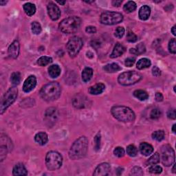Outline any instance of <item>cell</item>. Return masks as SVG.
Here are the masks:
<instances>
[{
	"label": "cell",
	"instance_id": "cell-7",
	"mask_svg": "<svg viewBox=\"0 0 176 176\" xmlns=\"http://www.w3.org/2000/svg\"><path fill=\"white\" fill-rule=\"evenodd\" d=\"M142 78V76L140 73L135 71H128L122 73L119 75L118 78V81L122 85L128 86L134 85L138 81H140Z\"/></svg>",
	"mask_w": 176,
	"mask_h": 176
},
{
	"label": "cell",
	"instance_id": "cell-21",
	"mask_svg": "<svg viewBox=\"0 0 176 176\" xmlns=\"http://www.w3.org/2000/svg\"><path fill=\"white\" fill-rule=\"evenodd\" d=\"M12 174L13 175H27L28 171L24 164L18 163L13 168Z\"/></svg>",
	"mask_w": 176,
	"mask_h": 176
},
{
	"label": "cell",
	"instance_id": "cell-43",
	"mask_svg": "<svg viewBox=\"0 0 176 176\" xmlns=\"http://www.w3.org/2000/svg\"><path fill=\"white\" fill-rule=\"evenodd\" d=\"M124 34H125V28L123 27H121V26H119V27H118L116 29L115 33H114V35L116 37L122 38V36H123Z\"/></svg>",
	"mask_w": 176,
	"mask_h": 176
},
{
	"label": "cell",
	"instance_id": "cell-35",
	"mask_svg": "<svg viewBox=\"0 0 176 176\" xmlns=\"http://www.w3.org/2000/svg\"><path fill=\"white\" fill-rule=\"evenodd\" d=\"M138 149L134 145H130L127 147V154L131 157H135L138 155Z\"/></svg>",
	"mask_w": 176,
	"mask_h": 176
},
{
	"label": "cell",
	"instance_id": "cell-53",
	"mask_svg": "<svg viewBox=\"0 0 176 176\" xmlns=\"http://www.w3.org/2000/svg\"><path fill=\"white\" fill-rule=\"evenodd\" d=\"M171 32H172V33H173V35H174V36H175V35H176V32H175V26H174V27L172 28V29H171Z\"/></svg>",
	"mask_w": 176,
	"mask_h": 176
},
{
	"label": "cell",
	"instance_id": "cell-47",
	"mask_svg": "<svg viewBox=\"0 0 176 176\" xmlns=\"http://www.w3.org/2000/svg\"><path fill=\"white\" fill-rule=\"evenodd\" d=\"M167 116L169 118L172 119V120H175L176 118V114H175V109H169L167 112Z\"/></svg>",
	"mask_w": 176,
	"mask_h": 176
},
{
	"label": "cell",
	"instance_id": "cell-45",
	"mask_svg": "<svg viewBox=\"0 0 176 176\" xmlns=\"http://www.w3.org/2000/svg\"><path fill=\"white\" fill-rule=\"evenodd\" d=\"M131 175H143V171L139 167H135L131 169Z\"/></svg>",
	"mask_w": 176,
	"mask_h": 176
},
{
	"label": "cell",
	"instance_id": "cell-37",
	"mask_svg": "<svg viewBox=\"0 0 176 176\" xmlns=\"http://www.w3.org/2000/svg\"><path fill=\"white\" fill-rule=\"evenodd\" d=\"M8 151V149L6 146L1 145V147H0V159H1V162L4 160V158L6 157Z\"/></svg>",
	"mask_w": 176,
	"mask_h": 176
},
{
	"label": "cell",
	"instance_id": "cell-13",
	"mask_svg": "<svg viewBox=\"0 0 176 176\" xmlns=\"http://www.w3.org/2000/svg\"><path fill=\"white\" fill-rule=\"evenodd\" d=\"M111 167L110 165L108 163H102L101 164H99L96 169H95V171L94 172L93 175L95 176H105L108 175L110 173Z\"/></svg>",
	"mask_w": 176,
	"mask_h": 176
},
{
	"label": "cell",
	"instance_id": "cell-54",
	"mask_svg": "<svg viewBox=\"0 0 176 176\" xmlns=\"http://www.w3.org/2000/svg\"><path fill=\"white\" fill-rule=\"evenodd\" d=\"M58 3V4H61V5H64L65 4V1H64V2H59V1H57L56 2Z\"/></svg>",
	"mask_w": 176,
	"mask_h": 176
},
{
	"label": "cell",
	"instance_id": "cell-10",
	"mask_svg": "<svg viewBox=\"0 0 176 176\" xmlns=\"http://www.w3.org/2000/svg\"><path fill=\"white\" fill-rule=\"evenodd\" d=\"M83 41L82 39L78 36H73L66 45L69 55L71 57H74L78 55V53L80 52L81 49L83 47Z\"/></svg>",
	"mask_w": 176,
	"mask_h": 176
},
{
	"label": "cell",
	"instance_id": "cell-30",
	"mask_svg": "<svg viewBox=\"0 0 176 176\" xmlns=\"http://www.w3.org/2000/svg\"><path fill=\"white\" fill-rule=\"evenodd\" d=\"M52 62V59L50 56H41L37 60V64L39 66L44 67Z\"/></svg>",
	"mask_w": 176,
	"mask_h": 176
},
{
	"label": "cell",
	"instance_id": "cell-56",
	"mask_svg": "<svg viewBox=\"0 0 176 176\" xmlns=\"http://www.w3.org/2000/svg\"><path fill=\"white\" fill-rule=\"evenodd\" d=\"M175 124H174V125H173V128H172V131H173V132H174V134H175Z\"/></svg>",
	"mask_w": 176,
	"mask_h": 176
},
{
	"label": "cell",
	"instance_id": "cell-9",
	"mask_svg": "<svg viewBox=\"0 0 176 176\" xmlns=\"http://www.w3.org/2000/svg\"><path fill=\"white\" fill-rule=\"evenodd\" d=\"M162 162L166 167H170L175 162V151L170 145H166L161 148Z\"/></svg>",
	"mask_w": 176,
	"mask_h": 176
},
{
	"label": "cell",
	"instance_id": "cell-6",
	"mask_svg": "<svg viewBox=\"0 0 176 176\" xmlns=\"http://www.w3.org/2000/svg\"><path fill=\"white\" fill-rule=\"evenodd\" d=\"M18 89L15 87H12L6 92L2 99L0 105V113L4 114L8 107H9L17 98Z\"/></svg>",
	"mask_w": 176,
	"mask_h": 176
},
{
	"label": "cell",
	"instance_id": "cell-19",
	"mask_svg": "<svg viewBox=\"0 0 176 176\" xmlns=\"http://www.w3.org/2000/svg\"><path fill=\"white\" fill-rule=\"evenodd\" d=\"M105 85L103 83H97L89 88V93L92 95L101 94L104 92Z\"/></svg>",
	"mask_w": 176,
	"mask_h": 176
},
{
	"label": "cell",
	"instance_id": "cell-38",
	"mask_svg": "<svg viewBox=\"0 0 176 176\" xmlns=\"http://www.w3.org/2000/svg\"><path fill=\"white\" fill-rule=\"evenodd\" d=\"M101 134L98 133L95 136L94 138V149L96 151H98L100 150L101 148Z\"/></svg>",
	"mask_w": 176,
	"mask_h": 176
},
{
	"label": "cell",
	"instance_id": "cell-11",
	"mask_svg": "<svg viewBox=\"0 0 176 176\" xmlns=\"http://www.w3.org/2000/svg\"><path fill=\"white\" fill-rule=\"evenodd\" d=\"M48 15L52 20L56 21L60 18L61 11L59 8L53 2H50L47 6Z\"/></svg>",
	"mask_w": 176,
	"mask_h": 176
},
{
	"label": "cell",
	"instance_id": "cell-36",
	"mask_svg": "<svg viewBox=\"0 0 176 176\" xmlns=\"http://www.w3.org/2000/svg\"><path fill=\"white\" fill-rule=\"evenodd\" d=\"M162 115V112L160 111V109L158 108H154V109H152L151 113H150V117L151 119H158Z\"/></svg>",
	"mask_w": 176,
	"mask_h": 176
},
{
	"label": "cell",
	"instance_id": "cell-34",
	"mask_svg": "<svg viewBox=\"0 0 176 176\" xmlns=\"http://www.w3.org/2000/svg\"><path fill=\"white\" fill-rule=\"evenodd\" d=\"M31 30L33 34L39 35L41 32L42 28L39 23L36 21H33L31 24Z\"/></svg>",
	"mask_w": 176,
	"mask_h": 176
},
{
	"label": "cell",
	"instance_id": "cell-42",
	"mask_svg": "<svg viewBox=\"0 0 176 176\" xmlns=\"http://www.w3.org/2000/svg\"><path fill=\"white\" fill-rule=\"evenodd\" d=\"M125 152L124 149L122 147H116V148H115V149L114 150V154L116 156H117V157H118V158L123 157V156L125 155Z\"/></svg>",
	"mask_w": 176,
	"mask_h": 176
},
{
	"label": "cell",
	"instance_id": "cell-27",
	"mask_svg": "<svg viewBox=\"0 0 176 176\" xmlns=\"http://www.w3.org/2000/svg\"><path fill=\"white\" fill-rule=\"evenodd\" d=\"M134 95L136 98H137L140 101H146L149 98V94L147 92L142 89H138L134 92Z\"/></svg>",
	"mask_w": 176,
	"mask_h": 176
},
{
	"label": "cell",
	"instance_id": "cell-32",
	"mask_svg": "<svg viewBox=\"0 0 176 176\" xmlns=\"http://www.w3.org/2000/svg\"><path fill=\"white\" fill-rule=\"evenodd\" d=\"M151 136H152V138L154 139V140H155L158 142H160L162 140H164L165 134H164V131L158 130V131H155L153 133Z\"/></svg>",
	"mask_w": 176,
	"mask_h": 176
},
{
	"label": "cell",
	"instance_id": "cell-3",
	"mask_svg": "<svg viewBox=\"0 0 176 176\" xmlns=\"http://www.w3.org/2000/svg\"><path fill=\"white\" fill-rule=\"evenodd\" d=\"M111 112L116 119L123 122H133L136 118L132 109L125 106H114L112 108Z\"/></svg>",
	"mask_w": 176,
	"mask_h": 176
},
{
	"label": "cell",
	"instance_id": "cell-40",
	"mask_svg": "<svg viewBox=\"0 0 176 176\" xmlns=\"http://www.w3.org/2000/svg\"><path fill=\"white\" fill-rule=\"evenodd\" d=\"M169 50L171 54L175 55L176 53V42L175 39H172L171 40L169 41Z\"/></svg>",
	"mask_w": 176,
	"mask_h": 176
},
{
	"label": "cell",
	"instance_id": "cell-55",
	"mask_svg": "<svg viewBox=\"0 0 176 176\" xmlns=\"http://www.w3.org/2000/svg\"><path fill=\"white\" fill-rule=\"evenodd\" d=\"M7 2H4V1H1L0 2V4H1L2 6H4V4H6Z\"/></svg>",
	"mask_w": 176,
	"mask_h": 176
},
{
	"label": "cell",
	"instance_id": "cell-22",
	"mask_svg": "<svg viewBox=\"0 0 176 176\" xmlns=\"http://www.w3.org/2000/svg\"><path fill=\"white\" fill-rule=\"evenodd\" d=\"M35 140L40 145H45L48 141V136L45 132H39L35 136Z\"/></svg>",
	"mask_w": 176,
	"mask_h": 176
},
{
	"label": "cell",
	"instance_id": "cell-12",
	"mask_svg": "<svg viewBox=\"0 0 176 176\" xmlns=\"http://www.w3.org/2000/svg\"><path fill=\"white\" fill-rule=\"evenodd\" d=\"M89 101L85 96H82L81 94H76L74 98H73V105L76 108L82 109L85 107H87Z\"/></svg>",
	"mask_w": 176,
	"mask_h": 176
},
{
	"label": "cell",
	"instance_id": "cell-49",
	"mask_svg": "<svg viewBox=\"0 0 176 176\" xmlns=\"http://www.w3.org/2000/svg\"><path fill=\"white\" fill-rule=\"evenodd\" d=\"M85 31H86V32L89 33V34H94V33H96V27H94V26H88V27L86 28Z\"/></svg>",
	"mask_w": 176,
	"mask_h": 176
},
{
	"label": "cell",
	"instance_id": "cell-17",
	"mask_svg": "<svg viewBox=\"0 0 176 176\" xmlns=\"http://www.w3.org/2000/svg\"><path fill=\"white\" fill-rule=\"evenodd\" d=\"M125 52V48L122 44L117 43L114 46V48L113 50L112 54L110 55V57L112 59L117 58L118 56H121L123 55V53Z\"/></svg>",
	"mask_w": 176,
	"mask_h": 176
},
{
	"label": "cell",
	"instance_id": "cell-4",
	"mask_svg": "<svg viewBox=\"0 0 176 176\" xmlns=\"http://www.w3.org/2000/svg\"><path fill=\"white\" fill-rule=\"evenodd\" d=\"M81 24V19L78 17H69L61 21L59 25L60 31L65 34H73L78 31Z\"/></svg>",
	"mask_w": 176,
	"mask_h": 176
},
{
	"label": "cell",
	"instance_id": "cell-8",
	"mask_svg": "<svg viewBox=\"0 0 176 176\" xmlns=\"http://www.w3.org/2000/svg\"><path fill=\"white\" fill-rule=\"evenodd\" d=\"M123 20V16L121 13L107 11L102 13L100 21L105 25H115L119 24Z\"/></svg>",
	"mask_w": 176,
	"mask_h": 176
},
{
	"label": "cell",
	"instance_id": "cell-24",
	"mask_svg": "<svg viewBox=\"0 0 176 176\" xmlns=\"http://www.w3.org/2000/svg\"><path fill=\"white\" fill-rule=\"evenodd\" d=\"M93 76V69L90 68H85L82 72V80L87 83L91 80Z\"/></svg>",
	"mask_w": 176,
	"mask_h": 176
},
{
	"label": "cell",
	"instance_id": "cell-28",
	"mask_svg": "<svg viewBox=\"0 0 176 176\" xmlns=\"http://www.w3.org/2000/svg\"><path fill=\"white\" fill-rule=\"evenodd\" d=\"M103 69L108 73H114L121 70V68L117 64H110L106 65Z\"/></svg>",
	"mask_w": 176,
	"mask_h": 176
},
{
	"label": "cell",
	"instance_id": "cell-41",
	"mask_svg": "<svg viewBox=\"0 0 176 176\" xmlns=\"http://www.w3.org/2000/svg\"><path fill=\"white\" fill-rule=\"evenodd\" d=\"M127 40L129 42L131 43H134L137 41L138 40V36H136L134 32L131 31H129L127 34Z\"/></svg>",
	"mask_w": 176,
	"mask_h": 176
},
{
	"label": "cell",
	"instance_id": "cell-5",
	"mask_svg": "<svg viewBox=\"0 0 176 176\" xmlns=\"http://www.w3.org/2000/svg\"><path fill=\"white\" fill-rule=\"evenodd\" d=\"M63 163L62 155L56 151L48 152L45 157V164L50 171H55L61 168Z\"/></svg>",
	"mask_w": 176,
	"mask_h": 176
},
{
	"label": "cell",
	"instance_id": "cell-16",
	"mask_svg": "<svg viewBox=\"0 0 176 176\" xmlns=\"http://www.w3.org/2000/svg\"><path fill=\"white\" fill-rule=\"evenodd\" d=\"M58 117V112L56 109L55 107H50L45 113V121L50 124L52 122H55Z\"/></svg>",
	"mask_w": 176,
	"mask_h": 176
},
{
	"label": "cell",
	"instance_id": "cell-23",
	"mask_svg": "<svg viewBox=\"0 0 176 176\" xmlns=\"http://www.w3.org/2000/svg\"><path fill=\"white\" fill-rule=\"evenodd\" d=\"M48 74L52 78H57L61 74V68L58 65H52L48 68Z\"/></svg>",
	"mask_w": 176,
	"mask_h": 176
},
{
	"label": "cell",
	"instance_id": "cell-26",
	"mask_svg": "<svg viewBox=\"0 0 176 176\" xmlns=\"http://www.w3.org/2000/svg\"><path fill=\"white\" fill-rule=\"evenodd\" d=\"M25 12L26 13V15H28V16H32L33 15L35 14L36 12V7L35 5L31 4V3H26L23 6Z\"/></svg>",
	"mask_w": 176,
	"mask_h": 176
},
{
	"label": "cell",
	"instance_id": "cell-18",
	"mask_svg": "<svg viewBox=\"0 0 176 176\" xmlns=\"http://www.w3.org/2000/svg\"><path fill=\"white\" fill-rule=\"evenodd\" d=\"M151 14V8L148 6L145 5L139 10V18L141 20L145 21L147 20Z\"/></svg>",
	"mask_w": 176,
	"mask_h": 176
},
{
	"label": "cell",
	"instance_id": "cell-51",
	"mask_svg": "<svg viewBox=\"0 0 176 176\" xmlns=\"http://www.w3.org/2000/svg\"><path fill=\"white\" fill-rule=\"evenodd\" d=\"M92 45L94 48H98L100 47L101 43H100V41H98V40L93 41L92 42Z\"/></svg>",
	"mask_w": 176,
	"mask_h": 176
},
{
	"label": "cell",
	"instance_id": "cell-46",
	"mask_svg": "<svg viewBox=\"0 0 176 176\" xmlns=\"http://www.w3.org/2000/svg\"><path fill=\"white\" fill-rule=\"evenodd\" d=\"M136 61V59L134 57H129L127 59H126L125 64L127 67H131V66L134 64V63Z\"/></svg>",
	"mask_w": 176,
	"mask_h": 176
},
{
	"label": "cell",
	"instance_id": "cell-52",
	"mask_svg": "<svg viewBox=\"0 0 176 176\" xmlns=\"http://www.w3.org/2000/svg\"><path fill=\"white\" fill-rule=\"evenodd\" d=\"M122 3V1L121 0H114V1H112V5L114 6H116V7H118L121 5Z\"/></svg>",
	"mask_w": 176,
	"mask_h": 176
},
{
	"label": "cell",
	"instance_id": "cell-44",
	"mask_svg": "<svg viewBox=\"0 0 176 176\" xmlns=\"http://www.w3.org/2000/svg\"><path fill=\"white\" fill-rule=\"evenodd\" d=\"M146 51L145 46L143 44H139L137 46H136V55H142L145 53Z\"/></svg>",
	"mask_w": 176,
	"mask_h": 176
},
{
	"label": "cell",
	"instance_id": "cell-14",
	"mask_svg": "<svg viewBox=\"0 0 176 176\" xmlns=\"http://www.w3.org/2000/svg\"><path fill=\"white\" fill-rule=\"evenodd\" d=\"M36 85V78L35 76L31 75L26 79V81L23 85V89L26 93L31 92L34 89Z\"/></svg>",
	"mask_w": 176,
	"mask_h": 176
},
{
	"label": "cell",
	"instance_id": "cell-57",
	"mask_svg": "<svg viewBox=\"0 0 176 176\" xmlns=\"http://www.w3.org/2000/svg\"><path fill=\"white\" fill-rule=\"evenodd\" d=\"M175 164H174V167H173V172H174V173H175Z\"/></svg>",
	"mask_w": 176,
	"mask_h": 176
},
{
	"label": "cell",
	"instance_id": "cell-50",
	"mask_svg": "<svg viewBox=\"0 0 176 176\" xmlns=\"http://www.w3.org/2000/svg\"><path fill=\"white\" fill-rule=\"evenodd\" d=\"M155 100L157 101L158 102L162 101V100H163V96H162V93H160V92L156 93V94H155Z\"/></svg>",
	"mask_w": 176,
	"mask_h": 176
},
{
	"label": "cell",
	"instance_id": "cell-29",
	"mask_svg": "<svg viewBox=\"0 0 176 176\" xmlns=\"http://www.w3.org/2000/svg\"><path fill=\"white\" fill-rule=\"evenodd\" d=\"M160 155L158 152H156L149 158V160L146 162V164H147V165H154L158 164V162H160Z\"/></svg>",
	"mask_w": 176,
	"mask_h": 176
},
{
	"label": "cell",
	"instance_id": "cell-2",
	"mask_svg": "<svg viewBox=\"0 0 176 176\" xmlns=\"http://www.w3.org/2000/svg\"><path fill=\"white\" fill-rule=\"evenodd\" d=\"M61 88L57 82H51L44 85L41 89L39 94L45 101H53L59 98Z\"/></svg>",
	"mask_w": 176,
	"mask_h": 176
},
{
	"label": "cell",
	"instance_id": "cell-39",
	"mask_svg": "<svg viewBox=\"0 0 176 176\" xmlns=\"http://www.w3.org/2000/svg\"><path fill=\"white\" fill-rule=\"evenodd\" d=\"M149 171L151 173V174H160L162 171V169L161 167L158 165H152L151 167L149 169Z\"/></svg>",
	"mask_w": 176,
	"mask_h": 176
},
{
	"label": "cell",
	"instance_id": "cell-48",
	"mask_svg": "<svg viewBox=\"0 0 176 176\" xmlns=\"http://www.w3.org/2000/svg\"><path fill=\"white\" fill-rule=\"evenodd\" d=\"M152 74L154 76H160L161 75L160 69H159L158 67H156V66H154V67L152 69Z\"/></svg>",
	"mask_w": 176,
	"mask_h": 176
},
{
	"label": "cell",
	"instance_id": "cell-15",
	"mask_svg": "<svg viewBox=\"0 0 176 176\" xmlns=\"http://www.w3.org/2000/svg\"><path fill=\"white\" fill-rule=\"evenodd\" d=\"M19 50H20V45L19 41H14L10 45L8 49L9 56L12 59H17L19 55Z\"/></svg>",
	"mask_w": 176,
	"mask_h": 176
},
{
	"label": "cell",
	"instance_id": "cell-1",
	"mask_svg": "<svg viewBox=\"0 0 176 176\" xmlns=\"http://www.w3.org/2000/svg\"><path fill=\"white\" fill-rule=\"evenodd\" d=\"M88 140L85 136H81L76 140L69 151V157L72 160H79L84 158L88 152Z\"/></svg>",
	"mask_w": 176,
	"mask_h": 176
},
{
	"label": "cell",
	"instance_id": "cell-33",
	"mask_svg": "<svg viewBox=\"0 0 176 176\" xmlns=\"http://www.w3.org/2000/svg\"><path fill=\"white\" fill-rule=\"evenodd\" d=\"M11 81L14 85H19L21 82V74L19 72H13L11 76Z\"/></svg>",
	"mask_w": 176,
	"mask_h": 176
},
{
	"label": "cell",
	"instance_id": "cell-20",
	"mask_svg": "<svg viewBox=\"0 0 176 176\" xmlns=\"http://www.w3.org/2000/svg\"><path fill=\"white\" fill-rule=\"evenodd\" d=\"M140 151L141 154L145 156L150 155L154 152V148L150 144H148L147 142H142L140 145Z\"/></svg>",
	"mask_w": 176,
	"mask_h": 176
},
{
	"label": "cell",
	"instance_id": "cell-25",
	"mask_svg": "<svg viewBox=\"0 0 176 176\" xmlns=\"http://www.w3.org/2000/svg\"><path fill=\"white\" fill-rule=\"evenodd\" d=\"M151 61L149 59L147 58H142L140 59L137 63V68L138 69H143L145 68H148L151 66Z\"/></svg>",
	"mask_w": 176,
	"mask_h": 176
},
{
	"label": "cell",
	"instance_id": "cell-31",
	"mask_svg": "<svg viewBox=\"0 0 176 176\" xmlns=\"http://www.w3.org/2000/svg\"><path fill=\"white\" fill-rule=\"evenodd\" d=\"M136 7H137V6H136V4L134 2L129 1L125 4L123 9L125 12L129 13L134 12L136 9Z\"/></svg>",
	"mask_w": 176,
	"mask_h": 176
}]
</instances>
